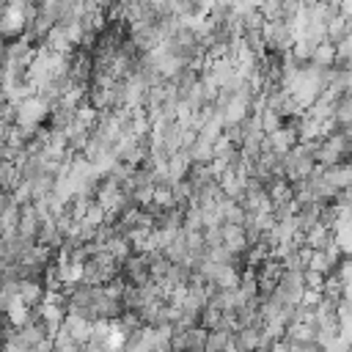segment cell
I'll use <instances>...</instances> for the list:
<instances>
[{
    "mask_svg": "<svg viewBox=\"0 0 352 352\" xmlns=\"http://www.w3.org/2000/svg\"><path fill=\"white\" fill-rule=\"evenodd\" d=\"M60 327H66L77 344H85V341L94 338V322H91V319H82V316H77V314H66Z\"/></svg>",
    "mask_w": 352,
    "mask_h": 352,
    "instance_id": "6da1fadb",
    "label": "cell"
},
{
    "mask_svg": "<svg viewBox=\"0 0 352 352\" xmlns=\"http://www.w3.org/2000/svg\"><path fill=\"white\" fill-rule=\"evenodd\" d=\"M234 333L223 330V327H212L206 336V349L204 352H231L234 349Z\"/></svg>",
    "mask_w": 352,
    "mask_h": 352,
    "instance_id": "7a4b0ae2",
    "label": "cell"
}]
</instances>
